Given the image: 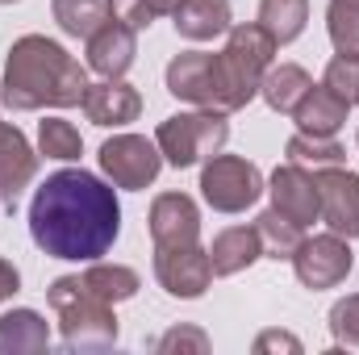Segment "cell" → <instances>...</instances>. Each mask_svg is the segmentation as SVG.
<instances>
[{
    "label": "cell",
    "instance_id": "7c38bea8",
    "mask_svg": "<svg viewBox=\"0 0 359 355\" xmlns=\"http://www.w3.org/2000/svg\"><path fill=\"white\" fill-rule=\"evenodd\" d=\"M268 192H271V209L288 213V217L301 222V226H309V222L322 217L318 180H313V172H305V168H297V163L276 168V172H271V188Z\"/></svg>",
    "mask_w": 359,
    "mask_h": 355
},
{
    "label": "cell",
    "instance_id": "f1b7e54d",
    "mask_svg": "<svg viewBox=\"0 0 359 355\" xmlns=\"http://www.w3.org/2000/svg\"><path fill=\"white\" fill-rule=\"evenodd\" d=\"M322 84H326L330 92H339L347 105H359V59L355 55H339V59H330Z\"/></svg>",
    "mask_w": 359,
    "mask_h": 355
},
{
    "label": "cell",
    "instance_id": "5bb4252c",
    "mask_svg": "<svg viewBox=\"0 0 359 355\" xmlns=\"http://www.w3.org/2000/svg\"><path fill=\"white\" fill-rule=\"evenodd\" d=\"M151 239L155 247H176V243H196L201 239V213L196 201L184 192H163L151 205Z\"/></svg>",
    "mask_w": 359,
    "mask_h": 355
},
{
    "label": "cell",
    "instance_id": "1f68e13d",
    "mask_svg": "<svg viewBox=\"0 0 359 355\" xmlns=\"http://www.w3.org/2000/svg\"><path fill=\"white\" fill-rule=\"evenodd\" d=\"M113 17L126 21L130 29H147L155 21V8H151V0H113Z\"/></svg>",
    "mask_w": 359,
    "mask_h": 355
},
{
    "label": "cell",
    "instance_id": "4316f807",
    "mask_svg": "<svg viewBox=\"0 0 359 355\" xmlns=\"http://www.w3.org/2000/svg\"><path fill=\"white\" fill-rule=\"evenodd\" d=\"M38 151H42L46 159H63V163H72V159L84 155V138H80V130H76L72 121H63V117H46V121L38 126Z\"/></svg>",
    "mask_w": 359,
    "mask_h": 355
},
{
    "label": "cell",
    "instance_id": "52a82bcc",
    "mask_svg": "<svg viewBox=\"0 0 359 355\" xmlns=\"http://www.w3.org/2000/svg\"><path fill=\"white\" fill-rule=\"evenodd\" d=\"M168 92H172L176 100L196 105V109L230 113L217 55H205V51H184V55H176V59L168 63Z\"/></svg>",
    "mask_w": 359,
    "mask_h": 355
},
{
    "label": "cell",
    "instance_id": "44dd1931",
    "mask_svg": "<svg viewBox=\"0 0 359 355\" xmlns=\"http://www.w3.org/2000/svg\"><path fill=\"white\" fill-rule=\"evenodd\" d=\"M284 155H288V163H297L305 172H326V168H343L347 163V151H343V142L334 134H305V130H297L288 138Z\"/></svg>",
    "mask_w": 359,
    "mask_h": 355
},
{
    "label": "cell",
    "instance_id": "603a6c76",
    "mask_svg": "<svg viewBox=\"0 0 359 355\" xmlns=\"http://www.w3.org/2000/svg\"><path fill=\"white\" fill-rule=\"evenodd\" d=\"M50 13H55V21H59L63 34L88 42L104 21H113V0H55Z\"/></svg>",
    "mask_w": 359,
    "mask_h": 355
},
{
    "label": "cell",
    "instance_id": "2e32d148",
    "mask_svg": "<svg viewBox=\"0 0 359 355\" xmlns=\"http://www.w3.org/2000/svg\"><path fill=\"white\" fill-rule=\"evenodd\" d=\"M84 113H88L92 126H126L142 113V96L130 88L126 80H100V84H88L84 92Z\"/></svg>",
    "mask_w": 359,
    "mask_h": 355
},
{
    "label": "cell",
    "instance_id": "d6986e66",
    "mask_svg": "<svg viewBox=\"0 0 359 355\" xmlns=\"http://www.w3.org/2000/svg\"><path fill=\"white\" fill-rule=\"evenodd\" d=\"M50 347V326L34 309H8L0 314V355H25Z\"/></svg>",
    "mask_w": 359,
    "mask_h": 355
},
{
    "label": "cell",
    "instance_id": "e575fe53",
    "mask_svg": "<svg viewBox=\"0 0 359 355\" xmlns=\"http://www.w3.org/2000/svg\"><path fill=\"white\" fill-rule=\"evenodd\" d=\"M180 4H184V0H151V8H155V17H172V13H176Z\"/></svg>",
    "mask_w": 359,
    "mask_h": 355
},
{
    "label": "cell",
    "instance_id": "9a60e30c",
    "mask_svg": "<svg viewBox=\"0 0 359 355\" xmlns=\"http://www.w3.org/2000/svg\"><path fill=\"white\" fill-rule=\"evenodd\" d=\"M38 176V155L25 142V134L8 121H0V201L13 209L21 188Z\"/></svg>",
    "mask_w": 359,
    "mask_h": 355
},
{
    "label": "cell",
    "instance_id": "cb8c5ba5",
    "mask_svg": "<svg viewBox=\"0 0 359 355\" xmlns=\"http://www.w3.org/2000/svg\"><path fill=\"white\" fill-rule=\"evenodd\" d=\"M255 230H259L264 255H271V260H292V251H297L301 239H305V226L292 222V217L280 213V209H264V213L255 217Z\"/></svg>",
    "mask_w": 359,
    "mask_h": 355
},
{
    "label": "cell",
    "instance_id": "4dcf8cb0",
    "mask_svg": "<svg viewBox=\"0 0 359 355\" xmlns=\"http://www.w3.org/2000/svg\"><path fill=\"white\" fill-rule=\"evenodd\" d=\"M155 347H159V351H209V339H205V330H196V326H176V330H168Z\"/></svg>",
    "mask_w": 359,
    "mask_h": 355
},
{
    "label": "cell",
    "instance_id": "f546056e",
    "mask_svg": "<svg viewBox=\"0 0 359 355\" xmlns=\"http://www.w3.org/2000/svg\"><path fill=\"white\" fill-rule=\"evenodd\" d=\"M330 335H334V343H343V347H359V293L355 297H343V301L330 309Z\"/></svg>",
    "mask_w": 359,
    "mask_h": 355
},
{
    "label": "cell",
    "instance_id": "5b68a950",
    "mask_svg": "<svg viewBox=\"0 0 359 355\" xmlns=\"http://www.w3.org/2000/svg\"><path fill=\"white\" fill-rule=\"evenodd\" d=\"M230 138V121L226 113L201 109V113H176L159 126L155 147L163 151V159L172 168H196L205 159H213Z\"/></svg>",
    "mask_w": 359,
    "mask_h": 355
},
{
    "label": "cell",
    "instance_id": "83f0119b",
    "mask_svg": "<svg viewBox=\"0 0 359 355\" xmlns=\"http://www.w3.org/2000/svg\"><path fill=\"white\" fill-rule=\"evenodd\" d=\"M326 29H330V42H334L339 55L359 59V0H330Z\"/></svg>",
    "mask_w": 359,
    "mask_h": 355
},
{
    "label": "cell",
    "instance_id": "30bf717a",
    "mask_svg": "<svg viewBox=\"0 0 359 355\" xmlns=\"http://www.w3.org/2000/svg\"><path fill=\"white\" fill-rule=\"evenodd\" d=\"M155 276L168 288V297L196 301V297H205V288L213 280V264H209V251L201 243L155 247Z\"/></svg>",
    "mask_w": 359,
    "mask_h": 355
},
{
    "label": "cell",
    "instance_id": "ac0fdd59",
    "mask_svg": "<svg viewBox=\"0 0 359 355\" xmlns=\"http://www.w3.org/2000/svg\"><path fill=\"white\" fill-rule=\"evenodd\" d=\"M255 260H264V243H259V230L255 226H230L209 247L213 276H238V272H247Z\"/></svg>",
    "mask_w": 359,
    "mask_h": 355
},
{
    "label": "cell",
    "instance_id": "7a4b0ae2",
    "mask_svg": "<svg viewBox=\"0 0 359 355\" xmlns=\"http://www.w3.org/2000/svg\"><path fill=\"white\" fill-rule=\"evenodd\" d=\"M88 92L84 67L50 38L25 34L13 42L8 63H4V84L0 100L13 113H34V109H72Z\"/></svg>",
    "mask_w": 359,
    "mask_h": 355
},
{
    "label": "cell",
    "instance_id": "ba28073f",
    "mask_svg": "<svg viewBox=\"0 0 359 355\" xmlns=\"http://www.w3.org/2000/svg\"><path fill=\"white\" fill-rule=\"evenodd\" d=\"M355 255L347 247L343 234H313V239H301V247L292 251V272L305 288H334L351 276Z\"/></svg>",
    "mask_w": 359,
    "mask_h": 355
},
{
    "label": "cell",
    "instance_id": "e0dca14e",
    "mask_svg": "<svg viewBox=\"0 0 359 355\" xmlns=\"http://www.w3.org/2000/svg\"><path fill=\"white\" fill-rule=\"evenodd\" d=\"M347 109H351V105H347L339 92H330L326 84H313V88L297 100V109H292L288 117H292L297 130H305V134H339L343 121H347Z\"/></svg>",
    "mask_w": 359,
    "mask_h": 355
},
{
    "label": "cell",
    "instance_id": "9c48e42d",
    "mask_svg": "<svg viewBox=\"0 0 359 355\" xmlns=\"http://www.w3.org/2000/svg\"><path fill=\"white\" fill-rule=\"evenodd\" d=\"M100 168H104V176L113 180L117 188L138 192V188L155 184L159 168H163V151L155 142L138 138V134H117V138H109L100 147Z\"/></svg>",
    "mask_w": 359,
    "mask_h": 355
},
{
    "label": "cell",
    "instance_id": "7402d4cb",
    "mask_svg": "<svg viewBox=\"0 0 359 355\" xmlns=\"http://www.w3.org/2000/svg\"><path fill=\"white\" fill-rule=\"evenodd\" d=\"M309 88H313V80H309V72L297 67V63H280V67L271 63L268 72H264V80H259V96L268 100L276 113H292L297 100Z\"/></svg>",
    "mask_w": 359,
    "mask_h": 355
},
{
    "label": "cell",
    "instance_id": "8992f818",
    "mask_svg": "<svg viewBox=\"0 0 359 355\" xmlns=\"http://www.w3.org/2000/svg\"><path fill=\"white\" fill-rule=\"evenodd\" d=\"M201 192L217 213H243L264 196V176L238 155H213L201 168Z\"/></svg>",
    "mask_w": 359,
    "mask_h": 355
},
{
    "label": "cell",
    "instance_id": "6da1fadb",
    "mask_svg": "<svg viewBox=\"0 0 359 355\" xmlns=\"http://www.w3.org/2000/svg\"><path fill=\"white\" fill-rule=\"evenodd\" d=\"M29 234L50 260L92 264L121 234L117 192L84 168L55 172L29 201Z\"/></svg>",
    "mask_w": 359,
    "mask_h": 355
},
{
    "label": "cell",
    "instance_id": "277c9868",
    "mask_svg": "<svg viewBox=\"0 0 359 355\" xmlns=\"http://www.w3.org/2000/svg\"><path fill=\"white\" fill-rule=\"evenodd\" d=\"M226 34H230V42L217 55V67H222V84H226V105H230V113H238L259 92V80H264V72L271 67V55H276V38L259 21L255 25H230Z\"/></svg>",
    "mask_w": 359,
    "mask_h": 355
},
{
    "label": "cell",
    "instance_id": "3957f363",
    "mask_svg": "<svg viewBox=\"0 0 359 355\" xmlns=\"http://www.w3.org/2000/svg\"><path fill=\"white\" fill-rule=\"evenodd\" d=\"M50 309L59 314V335L72 351H104L117 343V318L113 305L92 297L80 276H59L46 293Z\"/></svg>",
    "mask_w": 359,
    "mask_h": 355
},
{
    "label": "cell",
    "instance_id": "4fadbf2b",
    "mask_svg": "<svg viewBox=\"0 0 359 355\" xmlns=\"http://www.w3.org/2000/svg\"><path fill=\"white\" fill-rule=\"evenodd\" d=\"M134 55H138V29H130L117 17L104 21L88 38V67L96 76H104V80H121L130 72Z\"/></svg>",
    "mask_w": 359,
    "mask_h": 355
},
{
    "label": "cell",
    "instance_id": "ffe728a7",
    "mask_svg": "<svg viewBox=\"0 0 359 355\" xmlns=\"http://www.w3.org/2000/svg\"><path fill=\"white\" fill-rule=\"evenodd\" d=\"M176 34L188 42H209L230 29V0H184L176 13Z\"/></svg>",
    "mask_w": 359,
    "mask_h": 355
},
{
    "label": "cell",
    "instance_id": "484cf974",
    "mask_svg": "<svg viewBox=\"0 0 359 355\" xmlns=\"http://www.w3.org/2000/svg\"><path fill=\"white\" fill-rule=\"evenodd\" d=\"M305 21H309V0H259V25L276 38V46L301 38Z\"/></svg>",
    "mask_w": 359,
    "mask_h": 355
},
{
    "label": "cell",
    "instance_id": "d4e9b609",
    "mask_svg": "<svg viewBox=\"0 0 359 355\" xmlns=\"http://www.w3.org/2000/svg\"><path fill=\"white\" fill-rule=\"evenodd\" d=\"M84 284H88L92 297H100V301H109V305H117V301H130L134 293H138V272L134 267H121V264H100V260H92V267L80 276Z\"/></svg>",
    "mask_w": 359,
    "mask_h": 355
},
{
    "label": "cell",
    "instance_id": "d590c367",
    "mask_svg": "<svg viewBox=\"0 0 359 355\" xmlns=\"http://www.w3.org/2000/svg\"><path fill=\"white\" fill-rule=\"evenodd\" d=\"M0 4H17V0H0Z\"/></svg>",
    "mask_w": 359,
    "mask_h": 355
},
{
    "label": "cell",
    "instance_id": "836d02e7",
    "mask_svg": "<svg viewBox=\"0 0 359 355\" xmlns=\"http://www.w3.org/2000/svg\"><path fill=\"white\" fill-rule=\"evenodd\" d=\"M17 288H21V272L8 264V260H0V301H8Z\"/></svg>",
    "mask_w": 359,
    "mask_h": 355
},
{
    "label": "cell",
    "instance_id": "8fae6325",
    "mask_svg": "<svg viewBox=\"0 0 359 355\" xmlns=\"http://www.w3.org/2000/svg\"><path fill=\"white\" fill-rule=\"evenodd\" d=\"M313 180H318L322 222L343 239H359V176L347 168H326L313 172Z\"/></svg>",
    "mask_w": 359,
    "mask_h": 355
},
{
    "label": "cell",
    "instance_id": "d6a6232c",
    "mask_svg": "<svg viewBox=\"0 0 359 355\" xmlns=\"http://www.w3.org/2000/svg\"><path fill=\"white\" fill-rule=\"evenodd\" d=\"M268 351H301V339H292L288 330H264L255 339V355H268Z\"/></svg>",
    "mask_w": 359,
    "mask_h": 355
}]
</instances>
